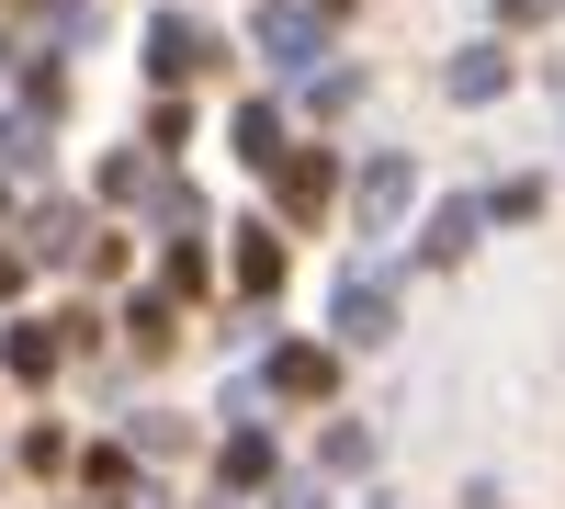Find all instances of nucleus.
<instances>
[{"label":"nucleus","mask_w":565,"mask_h":509,"mask_svg":"<svg viewBox=\"0 0 565 509\" xmlns=\"http://www.w3.org/2000/svg\"><path fill=\"white\" fill-rule=\"evenodd\" d=\"M328 329H340L351 351H385L396 340V284H385V272H351V284L328 295Z\"/></svg>","instance_id":"nucleus-1"},{"label":"nucleus","mask_w":565,"mask_h":509,"mask_svg":"<svg viewBox=\"0 0 565 509\" xmlns=\"http://www.w3.org/2000/svg\"><path fill=\"white\" fill-rule=\"evenodd\" d=\"M407 193H418V159H407V148H385V159H373V170L351 181V215L373 226V238H385V226L407 215Z\"/></svg>","instance_id":"nucleus-2"},{"label":"nucleus","mask_w":565,"mask_h":509,"mask_svg":"<svg viewBox=\"0 0 565 509\" xmlns=\"http://www.w3.org/2000/svg\"><path fill=\"white\" fill-rule=\"evenodd\" d=\"M193 68H204V23H193V12H159V23H148V79L181 91Z\"/></svg>","instance_id":"nucleus-3"},{"label":"nucleus","mask_w":565,"mask_h":509,"mask_svg":"<svg viewBox=\"0 0 565 509\" xmlns=\"http://www.w3.org/2000/svg\"><path fill=\"white\" fill-rule=\"evenodd\" d=\"M328 193H340V170H328L317 148H282V215L317 226V215H328Z\"/></svg>","instance_id":"nucleus-4"},{"label":"nucleus","mask_w":565,"mask_h":509,"mask_svg":"<svg viewBox=\"0 0 565 509\" xmlns=\"http://www.w3.org/2000/svg\"><path fill=\"white\" fill-rule=\"evenodd\" d=\"M317 45H328V12H260V57L271 68H317Z\"/></svg>","instance_id":"nucleus-5"},{"label":"nucleus","mask_w":565,"mask_h":509,"mask_svg":"<svg viewBox=\"0 0 565 509\" xmlns=\"http://www.w3.org/2000/svg\"><path fill=\"white\" fill-rule=\"evenodd\" d=\"M260 385H271V396H328V385H340V362H328L317 340H282V351H271V374H260Z\"/></svg>","instance_id":"nucleus-6"},{"label":"nucleus","mask_w":565,"mask_h":509,"mask_svg":"<svg viewBox=\"0 0 565 509\" xmlns=\"http://www.w3.org/2000/svg\"><path fill=\"white\" fill-rule=\"evenodd\" d=\"M0 362H12L23 385H45V374H57V362H68V317H57V329H45V317H23V329L0 340Z\"/></svg>","instance_id":"nucleus-7"},{"label":"nucleus","mask_w":565,"mask_h":509,"mask_svg":"<svg viewBox=\"0 0 565 509\" xmlns=\"http://www.w3.org/2000/svg\"><path fill=\"white\" fill-rule=\"evenodd\" d=\"M441 91H452V103H498V91H509V45H463V57L441 68Z\"/></svg>","instance_id":"nucleus-8"},{"label":"nucleus","mask_w":565,"mask_h":509,"mask_svg":"<svg viewBox=\"0 0 565 509\" xmlns=\"http://www.w3.org/2000/svg\"><path fill=\"white\" fill-rule=\"evenodd\" d=\"M476 238H487V193H476V204H441V215H430V238H418V261H463Z\"/></svg>","instance_id":"nucleus-9"},{"label":"nucleus","mask_w":565,"mask_h":509,"mask_svg":"<svg viewBox=\"0 0 565 509\" xmlns=\"http://www.w3.org/2000/svg\"><path fill=\"white\" fill-rule=\"evenodd\" d=\"M23 250H34V261H57V250H90L79 204H34V215H23Z\"/></svg>","instance_id":"nucleus-10"},{"label":"nucleus","mask_w":565,"mask_h":509,"mask_svg":"<svg viewBox=\"0 0 565 509\" xmlns=\"http://www.w3.org/2000/svg\"><path fill=\"white\" fill-rule=\"evenodd\" d=\"M282 284V250H271V226H238V295H271Z\"/></svg>","instance_id":"nucleus-11"},{"label":"nucleus","mask_w":565,"mask_h":509,"mask_svg":"<svg viewBox=\"0 0 565 509\" xmlns=\"http://www.w3.org/2000/svg\"><path fill=\"white\" fill-rule=\"evenodd\" d=\"M215 476H226V498H238V487H260V476H271V442H260V431H238V442L215 453Z\"/></svg>","instance_id":"nucleus-12"},{"label":"nucleus","mask_w":565,"mask_h":509,"mask_svg":"<svg viewBox=\"0 0 565 509\" xmlns=\"http://www.w3.org/2000/svg\"><path fill=\"white\" fill-rule=\"evenodd\" d=\"M238 159H271L282 170V114L271 103H238Z\"/></svg>","instance_id":"nucleus-13"},{"label":"nucleus","mask_w":565,"mask_h":509,"mask_svg":"<svg viewBox=\"0 0 565 509\" xmlns=\"http://www.w3.org/2000/svg\"><path fill=\"white\" fill-rule=\"evenodd\" d=\"M125 340H136V351H148V362H159V351L181 340V329H170V295H136V317H125Z\"/></svg>","instance_id":"nucleus-14"},{"label":"nucleus","mask_w":565,"mask_h":509,"mask_svg":"<svg viewBox=\"0 0 565 509\" xmlns=\"http://www.w3.org/2000/svg\"><path fill=\"white\" fill-rule=\"evenodd\" d=\"M103 204H148V159H136V148L103 159Z\"/></svg>","instance_id":"nucleus-15"},{"label":"nucleus","mask_w":565,"mask_h":509,"mask_svg":"<svg viewBox=\"0 0 565 509\" xmlns=\"http://www.w3.org/2000/svg\"><path fill=\"white\" fill-rule=\"evenodd\" d=\"M328 465L362 476V465H373V431H362V420H340V431H328Z\"/></svg>","instance_id":"nucleus-16"},{"label":"nucleus","mask_w":565,"mask_h":509,"mask_svg":"<svg viewBox=\"0 0 565 509\" xmlns=\"http://www.w3.org/2000/svg\"><path fill=\"white\" fill-rule=\"evenodd\" d=\"M0 159L34 170V159H45V125H34V114H12V125H0Z\"/></svg>","instance_id":"nucleus-17"},{"label":"nucleus","mask_w":565,"mask_h":509,"mask_svg":"<svg viewBox=\"0 0 565 509\" xmlns=\"http://www.w3.org/2000/svg\"><path fill=\"white\" fill-rule=\"evenodd\" d=\"M498 12H509V23H543V12H554V0H498Z\"/></svg>","instance_id":"nucleus-18"},{"label":"nucleus","mask_w":565,"mask_h":509,"mask_svg":"<svg viewBox=\"0 0 565 509\" xmlns=\"http://www.w3.org/2000/svg\"><path fill=\"white\" fill-rule=\"evenodd\" d=\"M0 295H23V250H0Z\"/></svg>","instance_id":"nucleus-19"},{"label":"nucleus","mask_w":565,"mask_h":509,"mask_svg":"<svg viewBox=\"0 0 565 509\" xmlns=\"http://www.w3.org/2000/svg\"><path fill=\"white\" fill-rule=\"evenodd\" d=\"M463 509H509V498H498V487H476V498H463Z\"/></svg>","instance_id":"nucleus-20"},{"label":"nucleus","mask_w":565,"mask_h":509,"mask_svg":"<svg viewBox=\"0 0 565 509\" xmlns=\"http://www.w3.org/2000/svg\"><path fill=\"white\" fill-rule=\"evenodd\" d=\"M103 509H125V498H103Z\"/></svg>","instance_id":"nucleus-21"}]
</instances>
